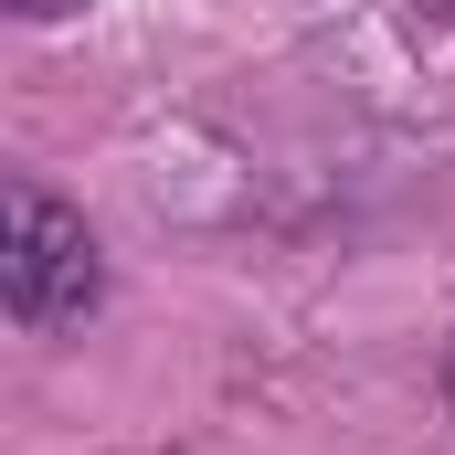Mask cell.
I'll return each mask as SVG.
<instances>
[{
	"label": "cell",
	"instance_id": "cell-3",
	"mask_svg": "<svg viewBox=\"0 0 455 455\" xmlns=\"http://www.w3.org/2000/svg\"><path fill=\"white\" fill-rule=\"evenodd\" d=\"M445 403H455V360H445Z\"/></svg>",
	"mask_w": 455,
	"mask_h": 455
},
{
	"label": "cell",
	"instance_id": "cell-1",
	"mask_svg": "<svg viewBox=\"0 0 455 455\" xmlns=\"http://www.w3.org/2000/svg\"><path fill=\"white\" fill-rule=\"evenodd\" d=\"M0 286L21 329H64L96 307V233L43 191H11V243H0Z\"/></svg>",
	"mask_w": 455,
	"mask_h": 455
},
{
	"label": "cell",
	"instance_id": "cell-2",
	"mask_svg": "<svg viewBox=\"0 0 455 455\" xmlns=\"http://www.w3.org/2000/svg\"><path fill=\"white\" fill-rule=\"evenodd\" d=\"M21 21H64V11H85V0H11Z\"/></svg>",
	"mask_w": 455,
	"mask_h": 455
}]
</instances>
